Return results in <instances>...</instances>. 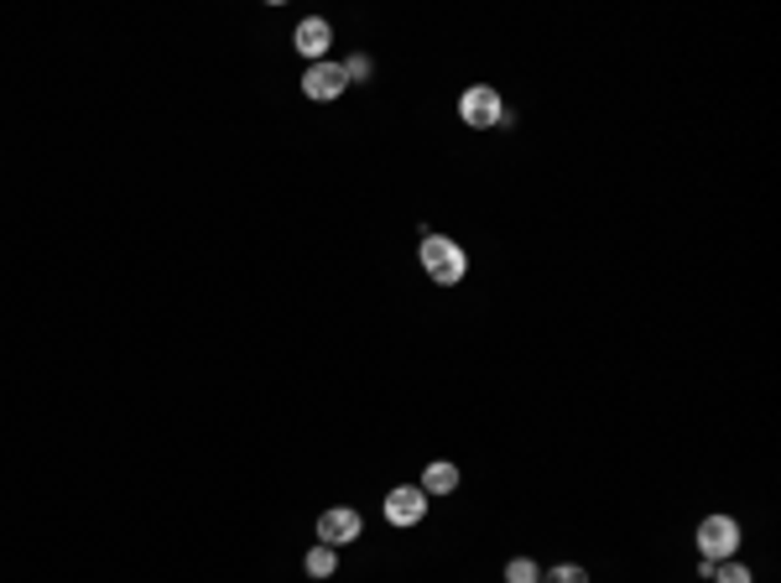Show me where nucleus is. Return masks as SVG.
Returning a JSON list of instances; mask_svg holds the SVG:
<instances>
[{
    "label": "nucleus",
    "instance_id": "obj_1",
    "mask_svg": "<svg viewBox=\"0 0 781 583\" xmlns=\"http://www.w3.org/2000/svg\"><path fill=\"white\" fill-rule=\"evenodd\" d=\"M417 260H423V271L438 287H459V281L469 277V256L453 245L449 234H423V245H417Z\"/></svg>",
    "mask_w": 781,
    "mask_h": 583
},
{
    "label": "nucleus",
    "instance_id": "obj_2",
    "mask_svg": "<svg viewBox=\"0 0 781 583\" xmlns=\"http://www.w3.org/2000/svg\"><path fill=\"white\" fill-rule=\"evenodd\" d=\"M459 116H464V125H474V131H496V125H511V110H505V105H500V94L485 89V84L464 89V99H459Z\"/></svg>",
    "mask_w": 781,
    "mask_h": 583
},
{
    "label": "nucleus",
    "instance_id": "obj_3",
    "mask_svg": "<svg viewBox=\"0 0 781 583\" xmlns=\"http://www.w3.org/2000/svg\"><path fill=\"white\" fill-rule=\"evenodd\" d=\"M734 547H740V526H734L730 515H704L698 521V552H704V562H730Z\"/></svg>",
    "mask_w": 781,
    "mask_h": 583
},
{
    "label": "nucleus",
    "instance_id": "obj_4",
    "mask_svg": "<svg viewBox=\"0 0 781 583\" xmlns=\"http://www.w3.org/2000/svg\"><path fill=\"white\" fill-rule=\"evenodd\" d=\"M423 515H427L423 485H396V490L386 495V521H391V526H417Z\"/></svg>",
    "mask_w": 781,
    "mask_h": 583
},
{
    "label": "nucleus",
    "instance_id": "obj_5",
    "mask_svg": "<svg viewBox=\"0 0 781 583\" xmlns=\"http://www.w3.org/2000/svg\"><path fill=\"white\" fill-rule=\"evenodd\" d=\"M359 526H365V521H359V511H350V506H333V511L318 515V542L339 552L344 542H355V537H359Z\"/></svg>",
    "mask_w": 781,
    "mask_h": 583
},
{
    "label": "nucleus",
    "instance_id": "obj_6",
    "mask_svg": "<svg viewBox=\"0 0 781 583\" xmlns=\"http://www.w3.org/2000/svg\"><path fill=\"white\" fill-rule=\"evenodd\" d=\"M350 89V78H344V63H308V73H303V94L308 99H339V94Z\"/></svg>",
    "mask_w": 781,
    "mask_h": 583
},
{
    "label": "nucleus",
    "instance_id": "obj_7",
    "mask_svg": "<svg viewBox=\"0 0 781 583\" xmlns=\"http://www.w3.org/2000/svg\"><path fill=\"white\" fill-rule=\"evenodd\" d=\"M329 42H333V26L324 22V16H308V22L297 26V52H303V58H313V63H324Z\"/></svg>",
    "mask_w": 781,
    "mask_h": 583
},
{
    "label": "nucleus",
    "instance_id": "obj_8",
    "mask_svg": "<svg viewBox=\"0 0 781 583\" xmlns=\"http://www.w3.org/2000/svg\"><path fill=\"white\" fill-rule=\"evenodd\" d=\"M453 490H459V469H453V464H443V459H438V464L423 469V495H427V500H432V495H453Z\"/></svg>",
    "mask_w": 781,
    "mask_h": 583
},
{
    "label": "nucleus",
    "instance_id": "obj_9",
    "mask_svg": "<svg viewBox=\"0 0 781 583\" xmlns=\"http://www.w3.org/2000/svg\"><path fill=\"white\" fill-rule=\"evenodd\" d=\"M308 573H313V579H333V573H339V552L318 542V547L308 552Z\"/></svg>",
    "mask_w": 781,
    "mask_h": 583
},
{
    "label": "nucleus",
    "instance_id": "obj_10",
    "mask_svg": "<svg viewBox=\"0 0 781 583\" xmlns=\"http://www.w3.org/2000/svg\"><path fill=\"white\" fill-rule=\"evenodd\" d=\"M505 583H542V568L532 558H511L505 562Z\"/></svg>",
    "mask_w": 781,
    "mask_h": 583
},
{
    "label": "nucleus",
    "instance_id": "obj_11",
    "mask_svg": "<svg viewBox=\"0 0 781 583\" xmlns=\"http://www.w3.org/2000/svg\"><path fill=\"white\" fill-rule=\"evenodd\" d=\"M709 583H756V579H751V568H745V562H713Z\"/></svg>",
    "mask_w": 781,
    "mask_h": 583
},
{
    "label": "nucleus",
    "instance_id": "obj_12",
    "mask_svg": "<svg viewBox=\"0 0 781 583\" xmlns=\"http://www.w3.org/2000/svg\"><path fill=\"white\" fill-rule=\"evenodd\" d=\"M542 583H589V573L578 568V562H558V568H547Z\"/></svg>",
    "mask_w": 781,
    "mask_h": 583
},
{
    "label": "nucleus",
    "instance_id": "obj_13",
    "mask_svg": "<svg viewBox=\"0 0 781 583\" xmlns=\"http://www.w3.org/2000/svg\"><path fill=\"white\" fill-rule=\"evenodd\" d=\"M370 73H376V63H370V58H350V63H344V78H350V84H365V78H370Z\"/></svg>",
    "mask_w": 781,
    "mask_h": 583
}]
</instances>
